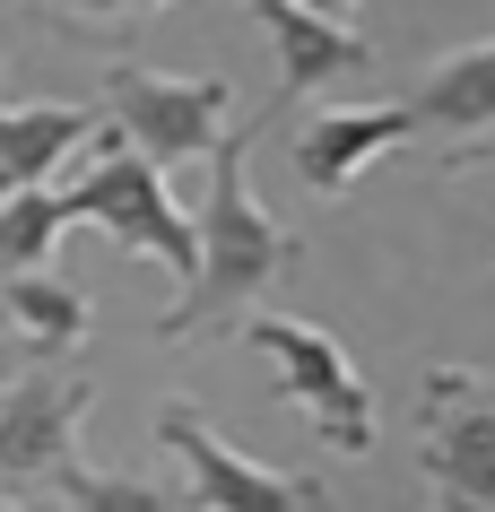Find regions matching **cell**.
<instances>
[{
  "instance_id": "3",
  "label": "cell",
  "mask_w": 495,
  "mask_h": 512,
  "mask_svg": "<svg viewBox=\"0 0 495 512\" xmlns=\"http://www.w3.org/2000/svg\"><path fill=\"white\" fill-rule=\"evenodd\" d=\"M61 200H70L79 226H105L122 252H148V261H165L174 278L200 270V226H192V209L165 191V165H148L131 139L113 131V122L96 131V157L79 165V183L61 191Z\"/></svg>"
},
{
  "instance_id": "17",
  "label": "cell",
  "mask_w": 495,
  "mask_h": 512,
  "mask_svg": "<svg viewBox=\"0 0 495 512\" xmlns=\"http://www.w3.org/2000/svg\"><path fill=\"white\" fill-rule=\"evenodd\" d=\"M0 512H27V504H9V495H0Z\"/></svg>"
},
{
  "instance_id": "10",
  "label": "cell",
  "mask_w": 495,
  "mask_h": 512,
  "mask_svg": "<svg viewBox=\"0 0 495 512\" xmlns=\"http://www.w3.org/2000/svg\"><path fill=\"white\" fill-rule=\"evenodd\" d=\"M252 18H261V35L278 44V105L322 96V87L374 70V44H365L357 27H330V18H313L296 0H252Z\"/></svg>"
},
{
  "instance_id": "4",
  "label": "cell",
  "mask_w": 495,
  "mask_h": 512,
  "mask_svg": "<svg viewBox=\"0 0 495 512\" xmlns=\"http://www.w3.org/2000/svg\"><path fill=\"white\" fill-rule=\"evenodd\" d=\"M417 478L435 512H495V374L478 365L417 374Z\"/></svg>"
},
{
  "instance_id": "11",
  "label": "cell",
  "mask_w": 495,
  "mask_h": 512,
  "mask_svg": "<svg viewBox=\"0 0 495 512\" xmlns=\"http://www.w3.org/2000/svg\"><path fill=\"white\" fill-rule=\"evenodd\" d=\"M96 139L87 105H0V200L53 183V165Z\"/></svg>"
},
{
  "instance_id": "7",
  "label": "cell",
  "mask_w": 495,
  "mask_h": 512,
  "mask_svg": "<svg viewBox=\"0 0 495 512\" xmlns=\"http://www.w3.org/2000/svg\"><path fill=\"white\" fill-rule=\"evenodd\" d=\"M96 408V382L61 374L53 356L0 391V495H27V486H61L79 469V426Z\"/></svg>"
},
{
  "instance_id": "5",
  "label": "cell",
  "mask_w": 495,
  "mask_h": 512,
  "mask_svg": "<svg viewBox=\"0 0 495 512\" xmlns=\"http://www.w3.org/2000/svg\"><path fill=\"white\" fill-rule=\"evenodd\" d=\"M157 443L174 452V469H183V512H322L330 486L304 478V469H270V460L235 452L209 417H200V400H157Z\"/></svg>"
},
{
  "instance_id": "9",
  "label": "cell",
  "mask_w": 495,
  "mask_h": 512,
  "mask_svg": "<svg viewBox=\"0 0 495 512\" xmlns=\"http://www.w3.org/2000/svg\"><path fill=\"white\" fill-rule=\"evenodd\" d=\"M400 139H417L409 96H400V105H322L296 131V174H304L313 200H348V191L365 183V165H383Z\"/></svg>"
},
{
  "instance_id": "8",
  "label": "cell",
  "mask_w": 495,
  "mask_h": 512,
  "mask_svg": "<svg viewBox=\"0 0 495 512\" xmlns=\"http://www.w3.org/2000/svg\"><path fill=\"white\" fill-rule=\"evenodd\" d=\"M409 122L435 148L443 174H469V165L495 157V35H478V44H461V53H443V61L417 70Z\"/></svg>"
},
{
  "instance_id": "6",
  "label": "cell",
  "mask_w": 495,
  "mask_h": 512,
  "mask_svg": "<svg viewBox=\"0 0 495 512\" xmlns=\"http://www.w3.org/2000/svg\"><path fill=\"white\" fill-rule=\"evenodd\" d=\"M226 113H235V87L226 79H174V70H148V61H113L105 70V122L148 165L209 157L226 139Z\"/></svg>"
},
{
  "instance_id": "14",
  "label": "cell",
  "mask_w": 495,
  "mask_h": 512,
  "mask_svg": "<svg viewBox=\"0 0 495 512\" xmlns=\"http://www.w3.org/2000/svg\"><path fill=\"white\" fill-rule=\"evenodd\" d=\"M61 504L70 512H183V486L165 478H113V469H70L61 478Z\"/></svg>"
},
{
  "instance_id": "1",
  "label": "cell",
  "mask_w": 495,
  "mask_h": 512,
  "mask_svg": "<svg viewBox=\"0 0 495 512\" xmlns=\"http://www.w3.org/2000/svg\"><path fill=\"white\" fill-rule=\"evenodd\" d=\"M192 226H200V270L157 313V339H192V330H226L244 313H261V296L304 261V243L252 191V139L244 131H226L209 148V200L192 209Z\"/></svg>"
},
{
  "instance_id": "13",
  "label": "cell",
  "mask_w": 495,
  "mask_h": 512,
  "mask_svg": "<svg viewBox=\"0 0 495 512\" xmlns=\"http://www.w3.org/2000/svg\"><path fill=\"white\" fill-rule=\"evenodd\" d=\"M70 226H79V217H70V200H61L53 183L9 191V200H0V278L53 270V243L70 235Z\"/></svg>"
},
{
  "instance_id": "15",
  "label": "cell",
  "mask_w": 495,
  "mask_h": 512,
  "mask_svg": "<svg viewBox=\"0 0 495 512\" xmlns=\"http://www.w3.org/2000/svg\"><path fill=\"white\" fill-rule=\"evenodd\" d=\"M53 9H70L79 27H139V18H157L165 0H53Z\"/></svg>"
},
{
  "instance_id": "12",
  "label": "cell",
  "mask_w": 495,
  "mask_h": 512,
  "mask_svg": "<svg viewBox=\"0 0 495 512\" xmlns=\"http://www.w3.org/2000/svg\"><path fill=\"white\" fill-rule=\"evenodd\" d=\"M0 322L35 356H70L96 330V313H87V287H70L61 270H27V278H0Z\"/></svg>"
},
{
  "instance_id": "2",
  "label": "cell",
  "mask_w": 495,
  "mask_h": 512,
  "mask_svg": "<svg viewBox=\"0 0 495 512\" xmlns=\"http://www.w3.org/2000/svg\"><path fill=\"white\" fill-rule=\"evenodd\" d=\"M235 330H244V348L270 365L278 400L304 408L330 452H348V460L374 452V434H383V426H374V382L357 374V356L339 348L322 322H296V313H244Z\"/></svg>"
},
{
  "instance_id": "16",
  "label": "cell",
  "mask_w": 495,
  "mask_h": 512,
  "mask_svg": "<svg viewBox=\"0 0 495 512\" xmlns=\"http://www.w3.org/2000/svg\"><path fill=\"white\" fill-rule=\"evenodd\" d=\"M296 9H313V18H330V27H357L365 0H296Z\"/></svg>"
}]
</instances>
